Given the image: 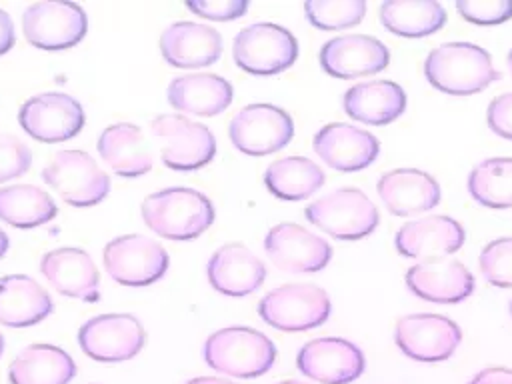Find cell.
I'll use <instances>...</instances> for the list:
<instances>
[{
	"label": "cell",
	"instance_id": "26",
	"mask_svg": "<svg viewBox=\"0 0 512 384\" xmlns=\"http://www.w3.org/2000/svg\"><path fill=\"white\" fill-rule=\"evenodd\" d=\"M342 108L358 122L384 126L406 110V92L394 80L358 82L344 92Z\"/></svg>",
	"mask_w": 512,
	"mask_h": 384
},
{
	"label": "cell",
	"instance_id": "16",
	"mask_svg": "<svg viewBox=\"0 0 512 384\" xmlns=\"http://www.w3.org/2000/svg\"><path fill=\"white\" fill-rule=\"evenodd\" d=\"M298 370L320 384H348L362 376L366 360L362 350L336 336L306 342L296 356Z\"/></svg>",
	"mask_w": 512,
	"mask_h": 384
},
{
	"label": "cell",
	"instance_id": "38",
	"mask_svg": "<svg viewBox=\"0 0 512 384\" xmlns=\"http://www.w3.org/2000/svg\"><path fill=\"white\" fill-rule=\"evenodd\" d=\"M184 4L196 16H202L206 20H216V22L236 20L244 16L246 10L250 8L248 0H186Z\"/></svg>",
	"mask_w": 512,
	"mask_h": 384
},
{
	"label": "cell",
	"instance_id": "33",
	"mask_svg": "<svg viewBox=\"0 0 512 384\" xmlns=\"http://www.w3.org/2000/svg\"><path fill=\"white\" fill-rule=\"evenodd\" d=\"M470 196L492 210L512 206V158H486L468 174Z\"/></svg>",
	"mask_w": 512,
	"mask_h": 384
},
{
	"label": "cell",
	"instance_id": "34",
	"mask_svg": "<svg viewBox=\"0 0 512 384\" xmlns=\"http://www.w3.org/2000/svg\"><path fill=\"white\" fill-rule=\"evenodd\" d=\"M306 18L320 30H342L362 22L366 0H306Z\"/></svg>",
	"mask_w": 512,
	"mask_h": 384
},
{
	"label": "cell",
	"instance_id": "20",
	"mask_svg": "<svg viewBox=\"0 0 512 384\" xmlns=\"http://www.w3.org/2000/svg\"><path fill=\"white\" fill-rule=\"evenodd\" d=\"M408 290L434 304H456L474 292L472 272L454 258L422 260L406 272Z\"/></svg>",
	"mask_w": 512,
	"mask_h": 384
},
{
	"label": "cell",
	"instance_id": "22",
	"mask_svg": "<svg viewBox=\"0 0 512 384\" xmlns=\"http://www.w3.org/2000/svg\"><path fill=\"white\" fill-rule=\"evenodd\" d=\"M160 54L174 68H202L222 56V36L216 28L180 20L160 36Z\"/></svg>",
	"mask_w": 512,
	"mask_h": 384
},
{
	"label": "cell",
	"instance_id": "4",
	"mask_svg": "<svg viewBox=\"0 0 512 384\" xmlns=\"http://www.w3.org/2000/svg\"><path fill=\"white\" fill-rule=\"evenodd\" d=\"M310 224L338 240H360L374 232L380 214L374 202L358 188L332 190L304 210Z\"/></svg>",
	"mask_w": 512,
	"mask_h": 384
},
{
	"label": "cell",
	"instance_id": "2",
	"mask_svg": "<svg viewBox=\"0 0 512 384\" xmlns=\"http://www.w3.org/2000/svg\"><path fill=\"white\" fill-rule=\"evenodd\" d=\"M424 76L444 94L468 96L488 88L500 78V72L482 46L472 42H444L428 52Z\"/></svg>",
	"mask_w": 512,
	"mask_h": 384
},
{
	"label": "cell",
	"instance_id": "24",
	"mask_svg": "<svg viewBox=\"0 0 512 384\" xmlns=\"http://www.w3.org/2000/svg\"><path fill=\"white\" fill-rule=\"evenodd\" d=\"M376 192L386 210L396 216L426 212L440 202V184L418 168H396L378 178Z\"/></svg>",
	"mask_w": 512,
	"mask_h": 384
},
{
	"label": "cell",
	"instance_id": "44",
	"mask_svg": "<svg viewBox=\"0 0 512 384\" xmlns=\"http://www.w3.org/2000/svg\"><path fill=\"white\" fill-rule=\"evenodd\" d=\"M278 384H308V382H300V380H284V382H278Z\"/></svg>",
	"mask_w": 512,
	"mask_h": 384
},
{
	"label": "cell",
	"instance_id": "37",
	"mask_svg": "<svg viewBox=\"0 0 512 384\" xmlns=\"http://www.w3.org/2000/svg\"><path fill=\"white\" fill-rule=\"evenodd\" d=\"M32 150L14 134H0V182L12 180L28 172Z\"/></svg>",
	"mask_w": 512,
	"mask_h": 384
},
{
	"label": "cell",
	"instance_id": "15",
	"mask_svg": "<svg viewBox=\"0 0 512 384\" xmlns=\"http://www.w3.org/2000/svg\"><path fill=\"white\" fill-rule=\"evenodd\" d=\"M264 250L268 258L284 272L310 274L320 272L332 258V246L294 222H280L264 236Z\"/></svg>",
	"mask_w": 512,
	"mask_h": 384
},
{
	"label": "cell",
	"instance_id": "19",
	"mask_svg": "<svg viewBox=\"0 0 512 384\" xmlns=\"http://www.w3.org/2000/svg\"><path fill=\"white\" fill-rule=\"evenodd\" d=\"M312 146L320 160L342 172L368 168L380 152V142L372 132L346 122H330L322 126L314 134Z\"/></svg>",
	"mask_w": 512,
	"mask_h": 384
},
{
	"label": "cell",
	"instance_id": "14",
	"mask_svg": "<svg viewBox=\"0 0 512 384\" xmlns=\"http://www.w3.org/2000/svg\"><path fill=\"white\" fill-rule=\"evenodd\" d=\"M460 340V326L442 314H406L394 326L396 346L404 356L418 362H442L450 358Z\"/></svg>",
	"mask_w": 512,
	"mask_h": 384
},
{
	"label": "cell",
	"instance_id": "8",
	"mask_svg": "<svg viewBox=\"0 0 512 384\" xmlns=\"http://www.w3.org/2000/svg\"><path fill=\"white\" fill-rule=\"evenodd\" d=\"M150 130L160 140V160L170 170H198L216 156L218 146L210 128L184 114H160Z\"/></svg>",
	"mask_w": 512,
	"mask_h": 384
},
{
	"label": "cell",
	"instance_id": "47",
	"mask_svg": "<svg viewBox=\"0 0 512 384\" xmlns=\"http://www.w3.org/2000/svg\"><path fill=\"white\" fill-rule=\"evenodd\" d=\"M510 314H512V300H510Z\"/></svg>",
	"mask_w": 512,
	"mask_h": 384
},
{
	"label": "cell",
	"instance_id": "9",
	"mask_svg": "<svg viewBox=\"0 0 512 384\" xmlns=\"http://www.w3.org/2000/svg\"><path fill=\"white\" fill-rule=\"evenodd\" d=\"M108 276L122 286H148L158 282L170 266L166 248L144 234H122L102 250Z\"/></svg>",
	"mask_w": 512,
	"mask_h": 384
},
{
	"label": "cell",
	"instance_id": "6",
	"mask_svg": "<svg viewBox=\"0 0 512 384\" xmlns=\"http://www.w3.org/2000/svg\"><path fill=\"white\" fill-rule=\"evenodd\" d=\"M332 312L330 296L316 284H282L264 294L258 302L260 318L284 332H302L328 320Z\"/></svg>",
	"mask_w": 512,
	"mask_h": 384
},
{
	"label": "cell",
	"instance_id": "42",
	"mask_svg": "<svg viewBox=\"0 0 512 384\" xmlns=\"http://www.w3.org/2000/svg\"><path fill=\"white\" fill-rule=\"evenodd\" d=\"M184 384H234V382L226 380V378H218V376H196Z\"/></svg>",
	"mask_w": 512,
	"mask_h": 384
},
{
	"label": "cell",
	"instance_id": "29",
	"mask_svg": "<svg viewBox=\"0 0 512 384\" xmlns=\"http://www.w3.org/2000/svg\"><path fill=\"white\" fill-rule=\"evenodd\" d=\"M74 376L76 362L54 344H30L8 366L10 384H68Z\"/></svg>",
	"mask_w": 512,
	"mask_h": 384
},
{
	"label": "cell",
	"instance_id": "17",
	"mask_svg": "<svg viewBox=\"0 0 512 384\" xmlns=\"http://www.w3.org/2000/svg\"><path fill=\"white\" fill-rule=\"evenodd\" d=\"M318 62L334 78H360L384 70L390 62V50L374 36L342 34L322 44Z\"/></svg>",
	"mask_w": 512,
	"mask_h": 384
},
{
	"label": "cell",
	"instance_id": "30",
	"mask_svg": "<svg viewBox=\"0 0 512 384\" xmlns=\"http://www.w3.org/2000/svg\"><path fill=\"white\" fill-rule=\"evenodd\" d=\"M382 26L404 38H424L446 24V10L438 0H384Z\"/></svg>",
	"mask_w": 512,
	"mask_h": 384
},
{
	"label": "cell",
	"instance_id": "43",
	"mask_svg": "<svg viewBox=\"0 0 512 384\" xmlns=\"http://www.w3.org/2000/svg\"><path fill=\"white\" fill-rule=\"evenodd\" d=\"M8 248H10V238H8V234L0 228V258L8 252Z\"/></svg>",
	"mask_w": 512,
	"mask_h": 384
},
{
	"label": "cell",
	"instance_id": "21",
	"mask_svg": "<svg viewBox=\"0 0 512 384\" xmlns=\"http://www.w3.org/2000/svg\"><path fill=\"white\" fill-rule=\"evenodd\" d=\"M210 286L224 296H246L266 280L264 262L244 244L230 242L216 248L206 264Z\"/></svg>",
	"mask_w": 512,
	"mask_h": 384
},
{
	"label": "cell",
	"instance_id": "23",
	"mask_svg": "<svg viewBox=\"0 0 512 384\" xmlns=\"http://www.w3.org/2000/svg\"><path fill=\"white\" fill-rule=\"evenodd\" d=\"M42 276L64 296L84 302H98V268L82 248L62 246L48 250L40 260Z\"/></svg>",
	"mask_w": 512,
	"mask_h": 384
},
{
	"label": "cell",
	"instance_id": "40",
	"mask_svg": "<svg viewBox=\"0 0 512 384\" xmlns=\"http://www.w3.org/2000/svg\"><path fill=\"white\" fill-rule=\"evenodd\" d=\"M468 384H512V368L490 366L472 376Z\"/></svg>",
	"mask_w": 512,
	"mask_h": 384
},
{
	"label": "cell",
	"instance_id": "12",
	"mask_svg": "<svg viewBox=\"0 0 512 384\" xmlns=\"http://www.w3.org/2000/svg\"><path fill=\"white\" fill-rule=\"evenodd\" d=\"M146 340L142 322L124 312L98 314L78 328V344L98 362H124L134 358Z\"/></svg>",
	"mask_w": 512,
	"mask_h": 384
},
{
	"label": "cell",
	"instance_id": "36",
	"mask_svg": "<svg viewBox=\"0 0 512 384\" xmlns=\"http://www.w3.org/2000/svg\"><path fill=\"white\" fill-rule=\"evenodd\" d=\"M456 10L472 24L492 26L512 18V0H456Z\"/></svg>",
	"mask_w": 512,
	"mask_h": 384
},
{
	"label": "cell",
	"instance_id": "10",
	"mask_svg": "<svg viewBox=\"0 0 512 384\" xmlns=\"http://www.w3.org/2000/svg\"><path fill=\"white\" fill-rule=\"evenodd\" d=\"M22 32L34 48L66 50L86 36L88 16L72 0H40L24 10Z\"/></svg>",
	"mask_w": 512,
	"mask_h": 384
},
{
	"label": "cell",
	"instance_id": "41",
	"mask_svg": "<svg viewBox=\"0 0 512 384\" xmlns=\"http://www.w3.org/2000/svg\"><path fill=\"white\" fill-rule=\"evenodd\" d=\"M16 42V32H14V22L8 12L0 8V56L10 52Z\"/></svg>",
	"mask_w": 512,
	"mask_h": 384
},
{
	"label": "cell",
	"instance_id": "39",
	"mask_svg": "<svg viewBox=\"0 0 512 384\" xmlns=\"http://www.w3.org/2000/svg\"><path fill=\"white\" fill-rule=\"evenodd\" d=\"M486 122L494 134L512 140V92H504L488 104Z\"/></svg>",
	"mask_w": 512,
	"mask_h": 384
},
{
	"label": "cell",
	"instance_id": "45",
	"mask_svg": "<svg viewBox=\"0 0 512 384\" xmlns=\"http://www.w3.org/2000/svg\"><path fill=\"white\" fill-rule=\"evenodd\" d=\"M508 70H510V74H512V50L508 52Z\"/></svg>",
	"mask_w": 512,
	"mask_h": 384
},
{
	"label": "cell",
	"instance_id": "7",
	"mask_svg": "<svg viewBox=\"0 0 512 384\" xmlns=\"http://www.w3.org/2000/svg\"><path fill=\"white\" fill-rule=\"evenodd\" d=\"M42 180L76 208L94 206L110 192V176L84 150H58L42 168Z\"/></svg>",
	"mask_w": 512,
	"mask_h": 384
},
{
	"label": "cell",
	"instance_id": "18",
	"mask_svg": "<svg viewBox=\"0 0 512 384\" xmlns=\"http://www.w3.org/2000/svg\"><path fill=\"white\" fill-rule=\"evenodd\" d=\"M464 226L444 214L410 220L394 234V246L404 258H446L464 246Z\"/></svg>",
	"mask_w": 512,
	"mask_h": 384
},
{
	"label": "cell",
	"instance_id": "25",
	"mask_svg": "<svg viewBox=\"0 0 512 384\" xmlns=\"http://www.w3.org/2000/svg\"><path fill=\"white\" fill-rule=\"evenodd\" d=\"M234 98L232 84L212 72H192L176 76L166 88L168 104L192 116H216L224 112Z\"/></svg>",
	"mask_w": 512,
	"mask_h": 384
},
{
	"label": "cell",
	"instance_id": "46",
	"mask_svg": "<svg viewBox=\"0 0 512 384\" xmlns=\"http://www.w3.org/2000/svg\"><path fill=\"white\" fill-rule=\"evenodd\" d=\"M2 352H4V338H2V334H0V356H2Z\"/></svg>",
	"mask_w": 512,
	"mask_h": 384
},
{
	"label": "cell",
	"instance_id": "27",
	"mask_svg": "<svg viewBox=\"0 0 512 384\" xmlns=\"http://www.w3.org/2000/svg\"><path fill=\"white\" fill-rule=\"evenodd\" d=\"M96 148L100 158L122 178H140L154 166L142 128L130 122L106 126L98 136Z\"/></svg>",
	"mask_w": 512,
	"mask_h": 384
},
{
	"label": "cell",
	"instance_id": "28",
	"mask_svg": "<svg viewBox=\"0 0 512 384\" xmlns=\"http://www.w3.org/2000/svg\"><path fill=\"white\" fill-rule=\"evenodd\" d=\"M52 298L44 286L26 274L0 278V324L12 328L34 326L52 312Z\"/></svg>",
	"mask_w": 512,
	"mask_h": 384
},
{
	"label": "cell",
	"instance_id": "13",
	"mask_svg": "<svg viewBox=\"0 0 512 384\" xmlns=\"http://www.w3.org/2000/svg\"><path fill=\"white\" fill-rule=\"evenodd\" d=\"M82 104L64 92H42L18 108L20 128L34 140L54 144L74 138L84 126Z\"/></svg>",
	"mask_w": 512,
	"mask_h": 384
},
{
	"label": "cell",
	"instance_id": "3",
	"mask_svg": "<svg viewBox=\"0 0 512 384\" xmlns=\"http://www.w3.org/2000/svg\"><path fill=\"white\" fill-rule=\"evenodd\" d=\"M204 360L216 372L234 378H256L272 368L276 346L256 328L226 326L206 338Z\"/></svg>",
	"mask_w": 512,
	"mask_h": 384
},
{
	"label": "cell",
	"instance_id": "1",
	"mask_svg": "<svg viewBox=\"0 0 512 384\" xmlns=\"http://www.w3.org/2000/svg\"><path fill=\"white\" fill-rule=\"evenodd\" d=\"M140 212L144 224L154 234L178 242L204 234L216 218L212 200L188 186H172L148 194L142 200Z\"/></svg>",
	"mask_w": 512,
	"mask_h": 384
},
{
	"label": "cell",
	"instance_id": "5",
	"mask_svg": "<svg viewBox=\"0 0 512 384\" xmlns=\"http://www.w3.org/2000/svg\"><path fill=\"white\" fill-rule=\"evenodd\" d=\"M232 56L240 70L256 76H272L288 70L296 62L298 40L280 24L254 22L236 34Z\"/></svg>",
	"mask_w": 512,
	"mask_h": 384
},
{
	"label": "cell",
	"instance_id": "32",
	"mask_svg": "<svg viewBox=\"0 0 512 384\" xmlns=\"http://www.w3.org/2000/svg\"><path fill=\"white\" fill-rule=\"evenodd\" d=\"M58 214L54 198L34 184H12L0 188V220L14 228H36Z\"/></svg>",
	"mask_w": 512,
	"mask_h": 384
},
{
	"label": "cell",
	"instance_id": "11",
	"mask_svg": "<svg viewBox=\"0 0 512 384\" xmlns=\"http://www.w3.org/2000/svg\"><path fill=\"white\" fill-rule=\"evenodd\" d=\"M232 144L248 156H266L282 150L294 136L292 116L274 104H248L240 108L230 124Z\"/></svg>",
	"mask_w": 512,
	"mask_h": 384
},
{
	"label": "cell",
	"instance_id": "35",
	"mask_svg": "<svg viewBox=\"0 0 512 384\" xmlns=\"http://www.w3.org/2000/svg\"><path fill=\"white\" fill-rule=\"evenodd\" d=\"M478 266L492 286L512 288V238L502 236L490 240L480 252Z\"/></svg>",
	"mask_w": 512,
	"mask_h": 384
},
{
	"label": "cell",
	"instance_id": "31",
	"mask_svg": "<svg viewBox=\"0 0 512 384\" xmlns=\"http://www.w3.org/2000/svg\"><path fill=\"white\" fill-rule=\"evenodd\" d=\"M264 186L280 200H304L324 184V170L306 156H284L264 170Z\"/></svg>",
	"mask_w": 512,
	"mask_h": 384
}]
</instances>
